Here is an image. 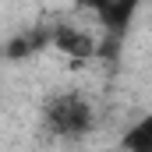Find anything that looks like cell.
<instances>
[{"mask_svg": "<svg viewBox=\"0 0 152 152\" xmlns=\"http://www.w3.org/2000/svg\"><path fill=\"white\" fill-rule=\"evenodd\" d=\"M88 11L96 14L103 36L124 39L127 28H131V21H134V14H138V4L134 0H103V4H88Z\"/></svg>", "mask_w": 152, "mask_h": 152, "instance_id": "3", "label": "cell"}, {"mask_svg": "<svg viewBox=\"0 0 152 152\" xmlns=\"http://www.w3.org/2000/svg\"><path fill=\"white\" fill-rule=\"evenodd\" d=\"M96 42L99 39L92 32H85V28H78V25H50V46L60 50L64 57L78 60V64L96 57Z\"/></svg>", "mask_w": 152, "mask_h": 152, "instance_id": "2", "label": "cell"}, {"mask_svg": "<svg viewBox=\"0 0 152 152\" xmlns=\"http://www.w3.org/2000/svg\"><path fill=\"white\" fill-rule=\"evenodd\" d=\"M120 152H152V110L120 134Z\"/></svg>", "mask_w": 152, "mask_h": 152, "instance_id": "5", "label": "cell"}, {"mask_svg": "<svg viewBox=\"0 0 152 152\" xmlns=\"http://www.w3.org/2000/svg\"><path fill=\"white\" fill-rule=\"evenodd\" d=\"M42 124L53 138H81L96 127V110L81 92H64L46 103Z\"/></svg>", "mask_w": 152, "mask_h": 152, "instance_id": "1", "label": "cell"}, {"mask_svg": "<svg viewBox=\"0 0 152 152\" xmlns=\"http://www.w3.org/2000/svg\"><path fill=\"white\" fill-rule=\"evenodd\" d=\"M50 46V25H36V28H21V32H14V36L7 39V46H4V57L11 60V64H18V60H28V57H36Z\"/></svg>", "mask_w": 152, "mask_h": 152, "instance_id": "4", "label": "cell"}]
</instances>
